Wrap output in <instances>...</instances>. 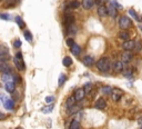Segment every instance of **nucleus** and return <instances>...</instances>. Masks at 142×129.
I'll list each match as a JSON object with an SVG mask.
<instances>
[{"mask_svg":"<svg viewBox=\"0 0 142 129\" xmlns=\"http://www.w3.org/2000/svg\"><path fill=\"white\" fill-rule=\"evenodd\" d=\"M82 62L83 64H86V66H88V67H91L94 64V58H93L92 56H84L83 57V59H82Z\"/></svg>","mask_w":142,"mask_h":129,"instance_id":"9b49d317","label":"nucleus"},{"mask_svg":"<svg viewBox=\"0 0 142 129\" xmlns=\"http://www.w3.org/2000/svg\"><path fill=\"white\" fill-rule=\"evenodd\" d=\"M16 129H22V128H21V127H18V128H16Z\"/></svg>","mask_w":142,"mask_h":129,"instance_id":"a18cd8bd","label":"nucleus"},{"mask_svg":"<svg viewBox=\"0 0 142 129\" xmlns=\"http://www.w3.org/2000/svg\"><path fill=\"white\" fill-rule=\"evenodd\" d=\"M54 101V97L53 96H48L46 97V102L47 104H51V102H53Z\"/></svg>","mask_w":142,"mask_h":129,"instance_id":"e433bc0d","label":"nucleus"},{"mask_svg":"<svg viewBox=\"0 0 142 129\" xmlns=\"http://www.w3.org/2000/svg\"><path fill=\"white\" fill-rule=\"evenodd\" d=\"M13 47H16V48H19V47H21V41L20 40H14L13 41Z\"/></svg>","mask_w":142,"mask_h":129,"instance_id":"ea45409f","label":"nucleus"},{"mask_svg":"<svg viewBox=\"0 0 142 129\" xmlns=\"http://www.w3.org/2000/svg\"><path fill=\"white\" fill-rule=\"evenodd\" d=\"M2 106H4L6 109H8V110H12L13 107H14V100L13 99H6Z\"/></svg>","mask_w":142,"mask_h":129,"instance_id":"4468645a","label":"nucleus"},{"mask_svg":"<svg viewBox=\"0 0 142 129\" xmlns=\"http://www.w3.org/2000/svg\"><path fill=\"white\" fill-rule=\"evenodd\" d=\"M96 66L98 68V70H100L101 72H108L111 68V61L108 57H102L98 60Z\"/></svg>","mask_w":142,"mask_h":129,"instance_id":"f257e3e1","label":"nucleus"},{"mask_svg":"<svg viewBox=\"0 0 142 129\" xmlns=\"http://www.w3.org/2000/svg\"><path fill=\"white\" fill-rule=\"evenodd\" d=\"M79 6H80V2L77 1V0H73V1L69 2V8H71V9H77Z\"/></svg>","mask_w":142,"mask_h":129,"instance_id":"cd10ccee","label":"nucleus"},{"mask_svg":"<svg viewBox=\"0 0 142 129\" xmlns=\"http://www.w3.org/2000/svg\"><path fill=\"white\" fill-rule=\"evenodd\" d=\"M81 108H80V106H75V105H73V106H71V107H69L68 108V113L69 115H73V113H75L77 111H79Z\"/></svg>","mask_w":142,"mask_h":129,"instance_id":"412c9836","label":"nucleus"},{"mask_svg":"<svg viewBox=\"0 0 142 129\" xmlns=\"http://www.w3.org/2000/svg\"><path fill=\"white\" fill-rule=\"evenodd\" d=\"M72 62H73V61H72V59L70 57H65L63 58V60H62V63H63V66L65 67H70L72 64Z\"/></svg>","mask_w":142,"mask_h":129,"instance_id":"5701e85b","label":"nucleus"},{"mask_svg":"<svg viewBox=\"0 0 142 129\" xmlns=\"http://www.w3.org/2000/svg\"><path fill=\"white\" fill-rule=\"evenodd\" d=\"M74 44H75V42H74V40H73L72 38H68V39H67V45H68V47L71 48Z\"/></svg>","mask_w":142,"mask_h":129,"instance_id":"f704fd0d","label":"nucleus"},{"mask_svg":"<svg viewBox=\"0 0 142 129\" xmlns=\"http://www.w3.org/2000/svg\"><path fill=\"white\" fill-rule=\"evenodd\" d=\"M142 49V42L141 41H135V45H134V49L133 50H135L137 53H139V51H141Z\"/></svg>","mask_w":142,"mask_h":129,"instance_id":"2f4dec72","label":"nucleus"},{"mask_svg":"<svg viewBox=\"0 0 142 129\" xmlns=\"http://www.w3.org/2000/svg\"><path fill=\"white\" fill-rule=\"evenodd\" d=\"M134 45H135V41L134 40H125L124 42L122 44V48L124 49L125 51H131L134 49Z\"/></svg>","mask_w":142,"mask_h":129,"instance_id":"39448f33","label":"nucleus"},{"mask_svg":"<svg viewBox=\"0 0 142 129\" xmlns=\"http://www.w3.org/2000/svg\"><path fill=\"white\" fill-rule=\"evenodd\" d=\"M84 96H86V93H84V90H83V88H80V89H78L77 91L74 93V99L75 101H80V100H82Z\"/></svg>","mask_w":142,"mask_h":129,"instance_id":"9d476101","label":"nucleus"},{"mask_svg":"<svg viewBox=\"0 0 142 129\" xmlns=\"http://www.w3.org/2000/svg\"><path fill=\"white\" fill-rule=\"evenodd\" d=\"M131 59H132L131 51H124V53L121 55V62L122 63H128L131 61Z\"/></svg>","mask_w":142,"mask_h":129,"instance_id":"1a4fd4ad","label":"nucleus"},{"mask_svg":"<svg viewBox=\"0 0 142 129\" xmlns=\"http://www.w3.org/2000/svg\"><path fill=\"white\" fill-rule=\"evenodd\" d=\"M109 4H110V5H112L113 7H116V8H122L121 6H120V5L116 1V0H110V2H109Z\"/></svg>","mask_w":142,"mask_h":129,"instance_id":"c9c22d12","label":"nucleus"},{"mask_svg":"<svg viewBox=\"0 0 142 129\" xmlns=\"http://www.w3.org/2000/svg\"><path fill=\"white\" fill-rule=\"evenodd\" d=\"M13 62H14V64H16V67H17L18 70H20V71L25 70L26 67H25V62H23L22 59H17V58H14V59H13Z\"/></svg>","mask_w":142,"mask_h":129,"instance_id":"ddd939ff","label":"nucleus"},{"mask_svg":"<svg viewBox=\"0 0 142 129\" xmlns=\"http://www.w3.org/2000/svg\"><path fill=\"white\" fill-rule=\"evenodd\" d=\"M4 84H5L6 90H7L8 93H11V94H12L13 91H14V87H16V84H14V82L12 81V79H9V80L5 81Z\"/></svg>","mask_w":142,"mask_h":129,"instance_id":"423d86ee","label":"nucleus"},{"mask_svg":"<svg viewBox=\"0 0 142 129\" xmlns=\"http://www.w3.org/2000/svg\"><path fill=\"white\" fill-rule=\"evenodd\" d=\"M23 36H25L27 41H29V42L32 41V35H31V32H30L29 30H25V31H23Z\"/></svg>","mask_w":142,"mask_h":129,"instance_id":"bb28decb","label":"nucleus"},{"mask_svg":"<svg viewBox=\"0 0 142 129\" xmlns=\"http://www.w3.org/2000/svg\"><path fill=\"white\" fill-rule=\"evenodd\" d=\"M52 109H53V105H50L49 107H46V108L42 109V112L43 113H49V112L52 111Z\"/></svg>","mask_w":142,"mask_h":129,"instance_id":"72a5a7b5","label":"nucleus"},{"mask_svg":"<svg viewBox=\"0 0 142 129\" xmlns=\"http://www.w3.org/2000/svg\"><path fill=\"white\" fill-rule=\"evenodd\" d=\"M67 80V76L65 75V73H61V75H60V77H59V81H58V85L60 86V87H61V86L65 84V81Z\"/></svg>","mask_w":142,"mask_h":129,"instance_id":"c85d7f7f","label":"nucleus"},{"mask_svg":"<svg viewBox=\"0 0 142 129\" xmlns=\"http://www.w3.org/2000/svg\"><path fill=\"white\" fill-rule=\"evenodd\" d=\"M107 7V10H108V15L110 17H112V18H114L118 15V10H117V8L116 7H113L112 5H110L109 4L108 6H105Z\"/></svg>","mask_w":142,"mask_h":129,"instance_id":"f8f14e48","label":"nucleus"},{"mask_svg":"<svg viewBox=\"0 0 142 129\" xmlns=\"http://www.w3.org/2000/svg\"><path fill=\"white\" fill-rule=\"evenodd\" d=\"M0 18L4 20H9L10 19V16H9L8 14H0Z\"/></svg>","mask_w":142,"mask_h":129,"instance_id":"4c0bfd02","label":"nucleus"},{"mask_svg":"<svg viewBox=\"0 0 142 129\" xmlns=\"http://www.w3.org/2000/svg\"><path fill=\"white\" fill-rule=\"evenodd\" d=\"M0 72L2 75H12V69L7 62H1L0 63Z\"/></svg>","mask_w":142,"mask_h":129,"instance_id":"20e7f679","label":"nucleus"},{"mask_svg":"<svg viewBox=\"0 0 142 129\" xmlns=\"http://www.w3.org/2000/svg\"><path fill=\"white\" fill-rule=\"evenodd\" d=\"M105 2H107V0H94V4L99 5V6H103Z\"/></svg>","mask_w":142,"mask_h":129,"instance_id":"58836bf2","label":"nucleus"},{"mask_svg":"<svg viewBox=\"0 0 142 129\" xmlns=\"http://www.w3.org/2000/svg\"><path fill=\"white\" fill-rule=\"evenodd\" d=\"M119 26H120V28L121 29H128L130 26H131V20L129 19L128 17H125V16H122L121 18H120V20H119Z\"/></svg>","mask_w":142,"mask_h":129,"instance_id":"f03ea898","label":"nucleus"},{"mask_svg":"<svg viewBox=\"0 0 142 129\" xmlns=\"http://www.w3.org/2000/svg\"><path fill=\"white\" fill-rule=\"evenodd\" d=\"M129 14L131 15V16L133 17L135 20H138V21H141V20H140V17L138 16V15H137V12H135V11L133 10V9H130V10H129Z\"/></svg>","mask_w":142,"mask_h":129,"instance_id":"473e14b6","label":"nucleus"},{"mask_svg":"<svg viewBox=\"0 0 142 129\" xmlns=\"http://www.w3.org/2000/svg\"><path fill=\"white\" fill-rule=\"evenodd\" d=\"M0 1H5V0H0Z\"/></svg>","mask_w":142,"mask_h":129,"instance_id":"49530a36","label":"nucleus"},{"mask_svg":"<svg viewBox=\"0 0 142 129\" xmlns=\"http://www.w3.org/2000/svg\"><path fill=\"white\" fill-rule=\"evenodd\" d=\"M118 37H119L120 39H122V40H129L130 39V35L128 31H125V30H122V31L119 32V35H118Z\"/></svg>","mask_w":142,"mask_h":129,"instance_id":"6ab92c4d","label":"nucleus"},{"mask_svg":"<svg viewBox=\"0 0 142 129\" xmlns=\"http://www.w3.org/2000/svg\"><path fill=\"white\" fill-rule=\"evenodd\" d=\"M14 58H17V59H22V54H21V53H17L16 57H14Z\"/></svg>","mask_w":142,"mask_h":129,"instance_id":"a19ab883","label":"nucleus"},{"mask_svg":"<svg viewBox=\"0 0 142 129\" xmlns=\"http://www.w3.org/2000/svg\"><path fill=\"white\" fill-rule=\"evenodd\" d=\"M91 89H92V84H91V82L86 84V86L83 87V90H84V93H86V94H89L90 91H91Z\"/></svg>","mask_w":142,"mask_h":129,"instance_id":"7c9ffc66","label":"nucleus"},{"mask_svg":"<svg viewBox=\"0 0 142 129\" xmlns=\"http://www.w3.org/2000/svg\"><path fill=\"white\" fill-rule=\"evenodd\" d=\"M138 124H139V126H140V127L142 128V117H140L138 119Z\"/></svg>","mask_w":142,"mask_h":129,"instance_id":"79ce46f5","label":"nucleus"},{"mask_svg":"<svg viewBox=\"0 0 142 129\" xmlns=\"http://www.w3.org/2000/svg\"><path fill=\"white\" fill-rule=\"evenodd\" d=\"M141 129H142V128H141Z\"/></svg>","mask_w":142,"mask_h":129,"instance_id":"de8ad7c7","label":"nucleus"},{"mask_svg":"<svg viewBox=\"0 0 142 129\" xmlns=\"http://www.w3.org/2000/svg\"><path fill=\"white\" fill-rule=\"evenodd\" d=\"M98 15L100 17H105L108 15V10H107V7H105V6L103 5V6H99L98 7Z\"/></svg>","mask_w":142,"mask_h":129,"instance_id":"f3484780","label":"nucleus"},{"mask_svg":"<svg viewBox=\"0 0 142 129\" xmlns=\"http://www.w3.org/2000/svg\"><path fill=\"white\" fill-rule=\"evenodd\" d=\"M122 96H123V91L119 88L112 89V91H111V97H112L113 101H119L122 98Z\"/></svg>","mask_w":142,"mask_h":129,"instance_id":"7ed1b4c3","label":"nucleus"},{"mask_svg":"<svg viewBox=\"0 0 142 129\" xmlns=\"http://www.w3.org/2000/svg\"><path fill=\"white\" fill-rule=\"evenodd\" d=\"M9 54V49L7 48V46L5 45H0V57L6 56V55Z\"/></svg>","mask_w":142,"mask_h":129,"instance_id":"4be33fe9","label":"nucleus"},{"mask_svg":"<svg viewBox=\"0 0 142 129\" xmlns=\"http://www.w3.org/2000/svg\"><path fill=\"white\" fill-rule=\"evenodd\" d=\"M123 76L125 77V78H132V76H133V70L131 68H123Z\"/></svg>","mask_w":142,"mask_h":129,"instance_id":"aec40b11","label":"nucleus"},{"mask_svg":"<svg viewBox=\"0 0 142 129\" xmlns=\"http://www.w3.org/2000/svg\"><path fill=\"white\" fill-rule=\"evenodd\" d=\"M105 106H107V102H105V100L103 99V98H98V99L96 100V102H94V108L99 109V110L104 109Z\"/></svg>","mask_w":142,"mask_h":129,"instance_id":"0eeeda50","label":"nucleus"},{"mask_svg":"<svg viewBox=\"0 0 142 129\" xmlns=\"http://www.w3.org/2000/svg\"><path fill=\"white\" fill-rule=\"evenodd\" d=\"M5 118H6V116L4 115V113H0V120H4Z\"/></svg>","mask_w":142,"mask_h":129,"instance_id":"37998d69","label":"nucleus"},{"mask_svg":"<svg viewBox=\"0 0 142 129\" xmlns=\"http://www.w3.org/2000/svg\"><path fill=\"white\" fill-rule=\"evenodd\" d=\"M139 28H140V30L142 31V26H139Z\"/></svg>","mask_w":142,"mask_h":129,"instance_id":"c03bdc74","label":"nucleus"},{"mask_svg":"<svg viewBox=\"0 0 142 129\" xmlns=\"http://www.w3.org/2000/svg\"><path fill=\"white\" fill-rule=\"evenodd\" d=\"M82 7L84 9H87V10H89V9H91L93 7V5H94V0H82Z\"/></svg>","mask_w":142,"mask_h":129,"instance_id":"2eb2a0df","label":"nucleus"},{"mask_svg":"<svg viewBox=\"0 0 142 129\" xmlns=\"http://www.w3.org/2000/svg\"><path fill=\"white\" fill-rule=\"evenodd\" d=\"M123 68H124V63H122L121 61H114L112 63V69L114 72H122Z\"/></svg>","mask_w":142,"mask_h":129,"instance_id":"6e6552de","label":"nucleus"},{"mask_svg":"<svg viewBox=\"0 0 142 129\" xmlns=\"http://www.w3.org/2000/svg\"><path fill=\"white\" fill-rule=\"evenodd\" d=\"M74 104H75V99H74V97H73V96H71V97H69L68 99H67V102H66V106H67V108H69V107L73 106Z\"/></svg>","mask_w":142,"mask_h":129,"instance_id":"a878e982","label":"nucleus"},{"mask_svg":"<svg viewBox=\"0 0 142 129\" xmlns=\"http://www.w3.org/2000/svg\"><path fill=\"white\" fill-rule=\"evenodd\" d=\"M16 22L18 23V26L20 27V28H25V22H23V20L21 19V17H19V16H17L16 17Z\"/></svg>","mask_w":142,"mask_h":129,"instance_id":"c756f323","label":"nucleus"},{"mask_svg":"<svg viewBox=\"0 0 142 129\" xmlns=\"http://www.w3.org/2000/svg\"><path fill=\"white\" fill-rule=\"evenodd\" d=\"M81 47L79 45H77V44H74L73 46L71 47V53L72 55H74V56H80V54H81Z\"/></svg>","mask_w":142,"mask_h":129,"instance_id":"dca6fc26","label":"nucleus"},{"mask_svg":"<svg viewBox=\"0 0 142 129\" xmlns=\"http://www.w3.org/2000/svg\"><path fill=\"white\" fill-rule=\"evenodd\" d=\"M73 21H74V17L72 16V15L67 14L65 16V23L67 24V26H71V24L73 23Z\"/></svg>","mask_w":142,"mask_h":129,"instance_id":"a211bd4d","label":"nucleus"},{"mask_svg":"<svg viewBox=\"0 0 142 129\" xmlns=\"http://www.w3.org/2000/svg\"><path fill=\"white\" fill-rule=\"evenodd\" d=\"M69 129H81V125L78 120H72L70 124V128Z\"/></svg>","mask_w":142,"mask_h":129,"instance_id":"393cba45","label":"nucleus"},{"mask_svg":"<svg viewBox=\"0 0 142 129\" xmlns=\"http://www.w3.org/2000/svg\"><path fill=\"white\" fill-rule=\"evenodd\" d=\"M111 91H112V88L110 86H103L101 88V93L103 95H111Z\"/></svg>","mask_w":142,"mask_h":129,"instance_id":"b1692460","label":"nucleus"}]
</instances>
